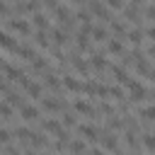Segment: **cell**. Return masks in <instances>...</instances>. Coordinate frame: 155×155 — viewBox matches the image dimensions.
Wrapping results in <instances>:
<instances>
[{
    "mask_svg": "<svg viewBox=\"0 0 155 155\" xmlns=\"http://www.w3.org/2000/svg\"><path fill=\"white\" fill-rule=\"evenodd\" d=\"M36 44H39V46H48V39H46L44 31H36Z\"/></svg>",
    "mask_w": 155,
    "mask_h": 155,
    "instance_id": "obj_33",
    "label": "cell"
},
{
    "mask_svg": "<svg viewBox=\"0 0 155 155\" xmlns=\"http://www.w3.org/2000/svg\"><path fill=\"white\" fill-rule=\"evenodd\" d=\"M143 145H145L150 153H155V136H153V133H145V136H143Z\"/></svg>",
    "mask_w": 155,
    "mask_h": 155,
    "instance_id": "obj_22",
    "label": "cell"
},
{
    "mask_svg": "<svg viewBox=\"0 0 155 155\" xmlns=\"http://www.w3.org/2000/svg\"><path fill=\"white\" fill-rule=\"evenodd\" d=\"M31 68H34V70H46V61H44V58H39V56H36V58H34V61H31Z\"/></svg>",
    "mask_w": 155,
    "mask_h": 155,
    "instance_id": "obj_31",
    "label": "cell"
},
{
    "mask_svg": "<svg viewBox=\"0 0 155 155\" xmlns=\"http://www.w3.org/2000/svg\"><path fill=\"white\" fill-rule=\"evenodd\" d=\"M68 148H70V153H73V155H85V150H87L82 140H70V145H68Z\"/></svg>",
    "mask_w": 155,
    "mask_h": 155,
    "instance_id": "obj_15",
    "label": "cell"
},
{
    "mask_svg": "<svg viewBox=\"0 0 155 155\" xmlns=\"http://www.w3.org/2000/svg\"><path fill=\"white\" fill-rule=\"evenodd\" d=\"M111 29H114V34H119V36L126 34V27H124L121 22H111Z\"/></svg>",
    "mask_w": 155,
    "mask_h": 155,
    "instance_id": "obj_32",
    "label": "cell"
},
{
    "mask_svg": "<svg viewBox=\"0 0 155 155\" xmlns=\"http://www.w3.org/2000/svg\"><path fill=\"white\" fill-rule=\"evenodd\" d=\"M53 44H58V46L65 44V31H63V29H56V31H53Z\"/></svg>",
    "mask_w": 155,
    "mask_h": 155,
    "instance_id": "obj_28",
    "label": "cell"
},
{
    "mask_svg": "<svg viewBox=\"0 0 155 155\" xmlns=\"http://www.w3.org/2000/svg\"><path fill=\"white\" fill-rule=\"evenodd\" d=\"M73 2H82V0H73Z\"/></svg>",
    "mask_w": 155,
    "mask_h": 155,
    "instance_id": "obj_44",
    "label": "cell"
},
{
    "mask_svg": "<svg viewBox=\"0 0 155 155\" xmlns=\"http://www.w3.org/2000/svg\"><path fill=\"white\" fill-rule=\"evenodd\" d=\"M17 56H22V58H27V61H34V58H36V53H34L31 46H19V48H17Z\"/></svg>",
    "mask_w": 155,
    "mask_h": 155,
    "instance_id": "obj_14",
    "label": "cell"
},
{
    "mask_svg": "<svg viewBox=\"0 0 155 155\" xmlns=\"http://www.w3.org/2000/svg\"><path fill=\"white\" fill-rule=\"evenodd\" d=\"M90 65H92L94 70H104V68H107V61H104L102 56H92V58H90Z\"/></svg>",
    "mask_w": 155,
    "mask_h": 155,
    "instance_id": "obj_19",
    "label": "cell"
},
{
    "mask_svg": "<svg viewBox=\"0 0 155 155\" xmlns=\"http://www.w3.org/2000/svg\"><path fill=\"white\" fill-rule=\"evenodd\" d=\"M63 87H65L68 92H80V90H82V85H80L73 75H65V78H63Z\"/></svg>",
    "mask_w": 155,
    "mask_h": 155,
    "instance_id": "obj_9",
    "label": "cell"
},
{
    "mask_svg": "<svg viewBox=\"0 0 155 155\" xmlns=\"http://www.w3.org/2000/svg\"><path fill=\"white\" fill-rule=\"evenodd\" d=\"M17 10H19V12H34V15H36V10H39V0H27V2L17 5Z\"/></svg>",
    "mask_w": 155,
    "mask_h": 155,
    "instance_id": "obj_13",
    "label": "cell"
},
{
    "mask_svg": "<svg viewBox=\"0 0 155 155\" xmlns=\"http://www.w3.org/2000/svg\"><path fill=\"white\" fill-rule=\"evenodd\" d=\"M31 19H34V24L39 27V31H44V29L48 27V19H46V15H39V12H36V15L31 17Z\"/></svg>",
    "mask_w": 155,
    "mask_h": 155,
    "instance_id": "obj_17",
    "label": "cell"
},
{
    "mask_svg": "<svg viewBox=\"0 0 155 155\" xmlns=\"http://www.w3.org/2000/svg\"><path fill=\"white\" fill-rule=\"evenodd\" d=\"M10 138H12V133H10L7 128H2V131H0V140H2L5 145H7V143H10Z\"/></svg>",
    "mask_w": 155,
    "mask_h": 155,
    "instance_id": "obj_34",
    "label": "cell"
},
{
    "mask_svg": "<svg viewBox=\"0 0 155 155\" xmlns=\"http://www.w3.org/2000/svg\"><path fill=\"white\" fill-rule=\"evenodd\" d=\"M19 116H22L24 121H34V119H39V109L31 107V104H22V107H19Z\"/></svg>",
    "mask_w": 155,
    "mask_h": 155,
    "instance_id": "obj_3",
    "label": "cell"
},
{
    "mask_svg": "<svg viewBox=\"0 0 155 155\" xmlns=\"http://www.w3.org/2000/svg\"><path fill=\"white\" fill-rule=\"evenodd\" d=\"M24 92H27L29 97H36V99H39V97H41V85L34 82V80H29V82L24 85Z\"/></svg>",
    "mask_w": 155,
    "mask_h": 155,
    "instance_id": "obj_10",
    "label": "cell"
},
{
    "mask_svg": "<svg viewBox=\"0 0 155 155\" xmlns=\"http://www.w3.org/2000/svg\"><path fill=\"white\" fill-rule=\"evenodd\" d=\"M2 48H5V51H15V53H17V48H19V44L15 41V36H12L10 31L2 34Z\"/></svg>",
    "mask_w": 155,
    "mask_h": 155,
    "instance_id": "obj_8",
    "label": "cell"
},
{
    "mask_svg": "<svg viewBox=\"0 0 155 155\" xmlns=\"http://www.w3.org/2000/svg\"><path fill=\"white\" fill-rule=\"evenodd\" d=\"M145 15H148V17H150V19H155V5H150V7H148V10H145Z\"/></svg>",
    "mask_w": 155,
    "mask_h": 155,
    "instance_id": "obj_39",
    "label": "cell"
},
{
    "mask_svg": "<svg viewBox=\"0 0 155 155\" xmlns=\"http://www.w3.org/2000/svg\"><path fill=\"white\" fill-rule=\"evenodd\" d=\"M29 143H31V145H34V148H36V145H39V148H41V145H46V138H44V136H39V133H34V136H31V138H29Z\"/></svg>",
    "mask_w": 155,
    "mask_h": 155,
    "instance_id": "obj_30",
    "label": "cell"
},
{
    "mask_svg": "<svg viewBox=\"0 0 155 155\" xmlns=\"http://www.w3.org/2000/svg\"><path fill=\"white\" fill-rule=\"evenodd\" d=\"M136 15H138L136 5H133V7H126V17H128V19H136Z\"/></svg>",
    "mask_w": 155,
    "mask_h": 155,
    "instance_id": "obj_36",
    "label": "cell"
},
{
    "mask_svg": "<svg viewBox=\"0 0 155 155\" xmlns=\"http://www.w3.org/2000/svg\"><path fill=\"white\" fill-rule=\"evenodd\" d=\"M0 111H2V119H5V121H10V119H12V104H7V102H2V107H0Z\"/></svg>",
    "mask_w": 155,
    "mask_h": 155,
    "instance_id": "obj_27",
    "label": "cell"
},
{
    "mask_svg": "<svg viewBox=\"0 0 155 155\" xmlns=\"http://www.w3.org/2000/svg\"><path fill=\"white\" fill-rule=\"evenodd\" d=\"M75 109H78L80 114H94V109H92L87 102H82V99H78V102H75Z\"/></svg>",
    "mask_w": 155,
    "mask_h": 155,
    "instance_id": "obj_20",
    "label": "cell"
},
{
    "mask_svg": "<svg viewBox=\"0 0 155 155\" xmlns=\"http://www.w3.org/2000/svg\"><path fill=\"white\" fill-rule=\"evenodd\" d=\"M44 78H46V85H48V87H51V90H56V87H58V78H56V75H53V73H46V75H44Z\"/></svg>",
    "mask_w": 155,
    "mask_h": 155,
    "instance_id": "obj_29",
    "label": "cell"
},
{
    "mask_svg": "<svg viewBox=\"0 0 155 155\" xmlns=\"http://www.w3.org/2000/svg\"><path fill=\"white\" fill-rule=\"evenodd\" d=\"M128 41H133V44H140V41H143V31H140V29H133V31H128Z\"/></svg>",
    "mask_w": 155,
    "mask_h": 155,
    "instance_id": "obj_25",
    "label": "cell"
},
{
    "mask_svg": "<svg viewBox=\"0 0 155 155\" xmlns=\"http://www.w3.org/2000/svg\"><path fill=\"white\" fill-rule=\"evenodd\" d=\"M90 12L97 15V17H102V19H109V10H107V5H102L99 0H90Z\"/></svg>",
    "mask_w": 155,
    "mask_h": 155,
    "instance_id": "obj_4",
    "label": "cell"
},
{
    "mask_svg": "<svg viewBox=\"0 0 155 155\" xmlns=\"http://www.w3.org/2000/svg\"><path fill=\"white\" fill-rule=\"evenodd\" d=\"M78 131H80V133H82L85 138H90V140H94V138L99 136V133H97V128H94V126H90V124H82V126H80Z\"/></svg>",
    "mask_w": 155,
    "mask_h": 155,
    "instance_id": "obj_12",
    "label": "cell"
},
{
    "mask_svg": "<svg viewBox=\"0 0 155 155\" xmlns=\"http://www.w3.org/2000/svg\"><path fill=\"white\" fill-rule=\"evenodd\" d=\"M73 65H75V70H80L82 75H87V63H85L82 58H78V56H75V58H73Z\"/></svg>",
    "mask_w": 155,
    "mask_h": 155,
    "instance_id": "obj_24",
    "label": "cell"
},
{
    "mask_svg": "<svg viewBox=\"0 0 155 155\" xmlns=\"http://www.w3.org/2000/svg\"><path fill=\"white\" fill-rule=\"evenodd\" d=\"M128 90H131L128 94H131V99H133V102H140V99H143V97L148 94V92H145V87H143L140 82H133V85H131Z\"/></svg>",
    "mask_w": 155,
    "mask_h": 155,
    "instance_id": "obj_7",
    "label": "cell"
},
{
    "mask_svg": "<svg viewBox=\"0 0 155 155\" xmlns=\"http://www.w3.org/2000/svg\"><path fill=\"white\" fill-rule=\"evenodd\" d=\"M107 7H114V10H121V7H124V2H121V0H107Z\"/></svg>",
    "mask_w": 155,
    "mask_h": 155,
    "instance_id": "obj_35",
    "label": "cell"
},
{
    "mask_svg": "<svg viewBox=\"0 0 155 155\" xmlns=\"http://www.w3.org/2000/svg\"><path fill=\"white\" fill-rule=\"evenodd\" d=\"M102 145H104L107 150H116V145H119V138H116L114 133H104V136H102Z\"/></svg>",
    "mask_w": 155,
    "mask_h": 155,
    "instance_id": "obj_11",
    "label": "cell"
},
{
    "mask_svg": "<svg viewBox=\"0 0 155 155\" xmlns=\"http://www.w3.org/2000/svg\"><path fill=\"white\" fill-rule=\"evenodd\" d=\"M87 34H90V31H82V29H80V34H78V48H82V51H87V48H90Z\"/></svg>",
    "mask_w": 155,
    "mask_h": 155,
    "instance_id": "obj_18",
    "label": "cell"
},
{
    "mask_svg": "<svg viewBox=\"0 0 155 155\" xmlns=\"http://www.w3.org/2000/svg\"><path fill=\"white\" fill-rule=\"evenodd\" d=\"M41 107H44L46 111L56 114L58 109H63V102H61V99H53V97H44V99H41Z\"/></svg>",
    "mask_w": 155,
    "mask_h": 155,
    "instance_id": "obj_5",
    "label": "cell"
},
{
    "mask_svg": "<svg viewBox=\"0 0 155 155\" xmlns=\"http://www.w3.org/2000/svg\"><path fill=\"white\" fill-rule=\"evenodd\" d=\"M87 155H104V153H102V150H97V148H94V150H90V153H87Z\"/></svg>",
    "mask_w": 155,
    "mask_h": 155,
    "instance_id": "obj_41",
    "label": "cell"
},
{
    "mask_svg": "<svg viewBox=\"0 0 155 155\" xmlns=\"http://www.w3.org/2000/svg\"><path fill=\"white\" fill-rule=\"evenodd\" d=\"M107 51H109V53H124V44H121L119 39H111V41L107 44Z\"/></svg>",
    "mask_w": 155,
    "mask_h": 155,
    "instance_id": "obj_16",
    "label": "cell"
},
{
    "mask_svg": "<svg viewBox=\"0 0 155 155\" xmlns=\"http://www.w3.org/2000/svg\"><path fill=\"white\" fill-rule=\"evenodd\" d=\"M111 97H114V99H121V97H124V92H121L119 87H111Z\"/></svg>",
    "mask_w": 155,
    "mask_h": 155,
    "instance_id": "obj_38",
    "label": "cell"
},
{
    "mask_svg": "<svg viewBox=\"0 0 155 155\" xmlns=\"http://www.w3.org/2000/svg\"><path fill=\"white\" fill-rule=\"evenodd\" d=\"M82 90H85L87 94H97V90H99V85H97V82H92V80H87V82L82 85Z\"/></svg>",
    "mask_w": 155,
    "mask_h": 155,
    "instance_id": "obj_26",
    "label": "cell"
},
{
    "mask_svg": "<svg viewBox=\"0 0 155 155\" xmlns=\"http://www.w3.org/2000/svg\"><path fill=\"white\" fill-rule=\"evenodd\" d=\"M63 124H65V126H73V124H75V116H73V114H63Z\"/></svg>",
    "mask_w": 155,
    "mask_h": 155,
    "instance_id": "obj_37",
    "label": "cell"
},
{
    "mask_svg": "<svg viewBox=\"0 0 155 155\" xmlns=\"http://www.w3.org/2000/svg\"><path fill=\"white\" fill-rule=\"evenodd\" d=\"M44 131H48V133H53V136H58L61 140H68V133H65V128L58 124V119H44Z\"/></svg>",
    "mask_w": 155,
    "mask_h": 155,
    "instance_id": "obj_1",
    "label": "cell"
},
{
    "mask_svg": "<svg viewBox=\"0 0 155 155\" xmlns=\"http://www.w3.org/2000/svg\"><path fill=\"white\" fill-rule=\"evenodd\" d=\"M131 2H133V5H140V2H143V0H131Z\"/></svg>",
    "mask_w": 155,
    "mask_h": 155,
    "instance_id": "obj_43",
    "label": "cell"
},
{
    "mask_svg": "<svg viewBox=\"0 0 155 155\" xmlns=\"http://www.w3.org/2000/svg\"><path fill=\"white\" fill-rule=\"evenodd\" d=\"M145 34H148V39H153V41H155V27H150Z\"/></svg>",
    "mask_w": 155,
    "mask_h": 155,
    "instance_id": "obj_40",
    "label": "cell"
},
{
    "mask_svg": "<svg viewBox=\"0 0 155 155\" xmlns=\"http://www.w3.org/2000/svg\"><path fill=\"white\" fill-rule=\"evenodd\" d=\"M92 36H94V41H104L107 39V29L104 27H94L92 29Z\"/></svg>",
    "mask_w": 155,
    "mask_h": 155,
    "instance_id": "obj_23",
    "label": "cell"
},
{
    "mask_svg": "<svg viewBox=\"0 0 155 155\" xmlns=\"http://www.w3.org/2000/svg\"><path fill=\"white\" fill-rule=\"evenodd\" d=\"M140 116H143L145 121H155V107H143V109H140Z\"/></svg>",
    "mask_w": 155,
    "mask_h": 155,
    "instance_id": "obj_21",
    "label": "cell"
},
{
    "mask_svg": "<svg viewBox=\"0 0 155 155\" xmlns=\"http://www.w3.org/2000/svg\"><path fill=\"white\" fill-rule=\"evenodd\" d=\"M111 73H114V78H116L119 82H124V85H128V87H131V85L136 82V80H131V78H128V73H126V68H121V65H119V68L114 65V70H111Z\"/></svg>",
    "mask_w": 155,
    "mask_h": 155,
    "instance_id": "obj_6",
    "label": "cell"
},
{
    "mask_svg": "<svg viewBox=\"0 0 155 155\" xmlns=\"http://www.w3.org/2000/svg\"><path fill=\"white\" fill-rule=\"evenodd\" d=\"M5 27L12 29V31H17V34H22V36H27V34L31 31L29 22H27V19H19V17H15V19H5Z\"/></svg>",
    "mask_w": 155,
    "mask_h": 155,
    "instance_id": "obj_2",
    "label": "cell"
},
{
    "mask_svg": "<svg viewBox=\"0 0 155 155\" xmlns=\"http://www.w3.org/2000/svg\"><path fill=\"white\" fill-rule=\"evenodd\" d=\"M148 53H150V56H153V58H155V44H153V46H150V51H148Z\"/></svg>",
    "mask_w": 155,
    "mask_h": 155,
    "instance_id": "obj_42",
    "label": "cell"
}]
</instances>
